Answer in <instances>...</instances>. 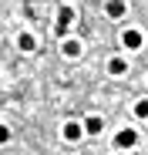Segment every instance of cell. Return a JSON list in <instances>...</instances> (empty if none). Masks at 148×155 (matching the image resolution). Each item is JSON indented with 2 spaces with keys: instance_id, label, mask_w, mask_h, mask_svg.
Instances as JSON below:
<instances>
[{
  "instance_id": "cell-1",
  "label": "cell",
  "mask_w": 148,
  "mask_h": 155,
  "mask_svg": "<svg viewBox=\"0 0 148 155\" xmlns=\"http://www.w3.org/2000/svg\"><path fill=\"white\" fill-rule=\"evenodd\" d=\"M114 145H118V148H131V145H138V132H135V128H121V132L114 135Z\"/></svg>"
},
{
  "instance_id": "cell-2",
  "label": "cell",
  "mask_w": 148,
  "mask_h": 155,
  "mask_svg": "<svg viewBox=\"0 0 148 155\" xmlns=\"http://www.w3.org/2000/svg\"><path fill=\"white\" fill-rule=\"evenodd\" d=\"M71 20H74V7H61V10H57V27H54V31H57L61 37L67 34V27H71Z\"/></svg>"
},
{
  "instance_id": "cell-3",
  "label": "cell",
  "mask_w": 148,
  "mask_h": 155,
  "mask_svg": "<svg viewBox=\"0 0 148 155\" xmlns=\"http://www.w3.org/2000/svg\"><path fill=\"white\" fill-rule=\"evenodd\" d=\"M121 44H125L128 51H141V44H145V37H141V31H125V34H121Z\"/></svg>"
},
{
  "instance_id": "cell-4",
  "label": "cell",
  "mask_w": 148,
  "mask_h": 155,
  "mask_svg": "<svg viewBox=\"0 0 148 155\" xmlns=\"http://www.w3.org/2000/svg\"><path fill=\"white\" fill-rule=\"evenodd\" d=\"M105 10H108L111 20H121V17H125V10H128V4H125V0H108Z\"/></svg>"
},
{
  "instance_id": "cell-5",
  "label": "cell",
  "mask_w": 148,
  "mask_h": 155,
  "mask_svg": "<svg viewBox=\"0 0 148 155\" xmlns=\"http://www.w3.org/2000/svg\"><path fill=\"white\" fill-rule=\"evenodd\" d=\"M81 135H84V125H78V121H67L64 125V138L67 142H81Z\"/></svg>"
},
{
  "instance_id": "cell-6",
  "label": "cell",
  "mask_w": 148,
  "mask_h": 155,
  "mask_svg": "<svg viewBox=\"0 0 148 155\" xmlns=\"http://www.w3.org/2000/svg\"><path fill=\"white\" fill-rule=\"evenodd\" d=\"M101 128H105L101 118H98V115H88V121H84V132H88V135H101Z\"/></svg>"
},
{
  "instance_id": "cell-7",
  "label": "cell",
  "mask_w": 148,
  "mask_h": 155,
  "mask_svg": "<svg viewBox=\"0 0 148 155\" xmlns=\"http://www.w3.org/2000/svg\"><path fill=\"white\" fill-rule=\"evenodd\" d=\"M108 71H111L114 78H121V74L128 71V61H125V58H111V61H108Z\"/></svg>"
},
{
  "instance_id": "cell-8",
  "label": "cell",
  "mask_w": 148,
  "mask_h": 155,
  "mask_svg": "<svg viewBox=\"0 0 148 155\" xmlns=\"http://www.w3.org/2000/svg\"><path fill=\"white\" fill-rule=\"evenodd\" d=\"M17 47H20V51H34V47H37L34 34H20V37H17Z\"/></svg>"
},
{
  "instance_id": "cell-9",
  "label": "cell",
  "mask_w": 148,
  "mask_h": 155,
  "mask_svg": "<svg viewBox=\"0 0 148 155\" xmlns=\"http://www.w3.org/2000/svg\"><path fill=\"white\" fill-rule=\"evenodd\" d=\"M64 54L67 58H81V44L78 41H64Z\"/></svg>"
},
{
  "instance_id": "cell-10",
  "label": "cell",
  "mask_w": 148,
  "mask_h": 155,
  "mask_svg": "<svg viewBox=\"0 0 148 155\" xmlns=\"http://www.w3.org/2000/svg\"><path fill=\"white\" fill-rule=\"evenodd\" d=\"M135 118H148V101H138L135 105Z\"/></svg>"
},
{
  "instance_id": "cell-11",
  "label": "cell",
  "mask_w": 148,
  "mask_h": 155,
  "mask_svg": "<svg viewBox=\"0 0 148 155\" xmlns=\"http://www.w3.org/2000/svg\"><path fill=\"white\" fill-rule=\"evenodd\" d=\"M7 142H10V128L0 125V145H7Z\"/></svg>"
}]
</instances>
